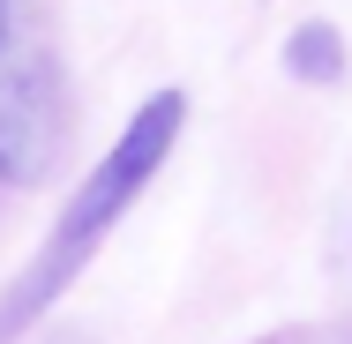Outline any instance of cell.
Wrapping results in <instances>:
<instances>
[{"label":"cell","mask_w":352,"mask_h":344,"mask_svg":"<svg viewBox=\"0 0 352 344\" xmlns=\"http://www.w3.org/2000/svg\"><path fill=\"white\" fill-rule=\"evenodd\" d=\"M180 128H188V98H180V90H157V98L135 105V120L120 128V142L98 157V172H90V180L75 187V203L60 209V225H53V240L38 247V262L15 277V292L0 299V344L15 337V330H30L75 277H82V262L105 247V232L135 209V195L157 180V165L173 157Z\"/></svg>","instance_id":"6da1fadb"},{"label":"cell","mask_w":352,"mask_h":344,"mask_svg":"<svg viewBox=\"0 0 352 344\" xmlns=\"http://www.w3.org/2000/svg\"><path fill=\"white\" fill-rule=\"evenodd\" d=\"M60 142H68L60 75L45 60L0 75V180H45L53 157H60Z\"/></svg>","instance_id":"7a4b0ae2"},{"label":"cell","mask_w":352,"mask_h":344,"mask_svg":"<svg viewBox=\"0 0 352 344\" xmlns=\"http://www.w3.org/2000/svg\"><path fill=\"white\" fill-rule=\"evenodd\" d=\"M285 68L300 82H345V38L330 23H300L292 45H285Z\"/></svg>","instance_id":"3957f363"},{"label":"cell","mask_w":352,"mask_h":344,"mask_svg":"<svg viewBox=\"0 0 352 344\" xmlns=\"http://www.w3.org/2000/svg\"><path fill=\"white\" fill-rule=\"evenodd\" d=\"M0 45H8V0H0Z\"/></svg>","instance_id":"277c9868"}]
</instances>
